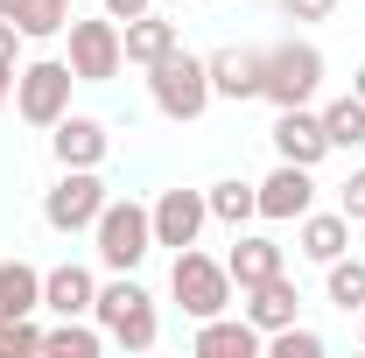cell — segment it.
Wrapping results in <instances>:
<instances>
[{"label": "cell", "instance_id": "obj_1", "mask_svg": "<svg viewBox=\"0 0 365 358\" xmlns=\"http://www.w3.org/2000/svg\"><path fill=\"white\" fill-rule=\"evenodd\" d=\"M91 323H98V330H106V344H120V352H155V337H162L155 295L140 288L134 274H113V281H98Z\"/></svg>", "mask_w": 365, "mask_h": 358}, {"label": "cell", "instance_id": "obj_2", "mask_svg": "<svg viewBox=\"0 0 365 358\" xmlns=\"http://www.w3.org/2000/svg\"><path fill=\"white\" fill-rule=\"evenodd\" d=\"M148 98H155V113L176 120V127L204 120V113H211V71H204V56H190V49L176 43L155 71H148Z\"/></svg>", "mask_w": 365, "mask_h": 358}, {"label": "cell", "instance_id": "obj_3", "mask_svg": "<svg viewBox=\"0 0 365 358\" xmlns=\"http://www.w3.org/2000/svg\"><path fill=\"white\" fill-rule=\"evenodd\" d=\"M91 239H98V267L106 274H134L155 253V218H148V204H134V197H106Z\"/></svg>", "mask_w": 365, "mask_h": 358}, {"label": "cell", "instance_id": "obj_4", "mask_svg": "<svg viewBox=\"0 0 365 358\" xmlns=\"http://www.w3.org/2000/svg\"><path fill=\"white\" fill-rule=\"evenodd\" d=\"M169 295H176V310L190 316V323L225 316V310H232V274H225V260H211V253L182 246L176 267H169Z\"/></svg>", "mask_w": 365, "mask_h": 358}, {"label": "cell", "instance_id": "obj_5", "mask_svg": "<svg viewBox=\"0 0 365 358\" xmlns=\"http://www.w3.org/2000/svg\"><path fill=\"white\" fill-rule=\"evenodd\" d=\"M71 85H78L71 56H36V63L14 71V113H21L29 127H56V120L71 113Z\"/></svg>", "mask_w": 365, "mask_h": 358}, {"label": "cell", "instance_id": "obj_6", "mask_svg": "<svg viewBox=\"0 0 365 358\" xmlns=\"http://www.w3.org/2000/svg\"><path fill=\"white\" fill-rule=\"evenodd\" d=\"M317 91H323V49H317V43H274V49H267L260 98H267L274 113H288V106H309Z\"/></svg>", "mask_w": 365, "mask_h": 358}, {"label": "cell", "instance_id": "obj_7", "mask_svg": "<svg viewBox=\"0 0 365 358\" xmlns=\"http://www.w3.org/2000/svg\"><path fill=\"white\" fill-rule=\"evenodd\" d=\"M106 211V183L98 169H63V176L43 190V225L49 232H91Z\"/></svg>", "mask_w": 365, "mask_h": 358}, {"label": "cell", "instance_id": "obj_8", "mask_svg": "<svg viewBox=\"0 0 365 358\" xmlns=\"http://www.w3.org/2000/svg\"><path fill=\"white\" fill-rule=\"evenodd\" d=\"M63 36H71V71H78V85H113V78H120L127 49H120V21H113V14L71 21Z\"/></svg>", "mask_w": 365, "mask_h": 358}, {"label": "cell", "instance_id": "obj_9", "mask_svg": "<svg viewBox=\"0 0 365 358\" xmlns=\"http://www.w3.org/2000/svg\"><path fill=\"white\" fill-rule=\"evenodd\" d=\"M253 190H260V218L267 225H288L302 211H317V169H302V162H274Z\"/></svg>", "mask_w": 365, "mask_h": 358}, {"label": "cell", "instance_id": "obj_10", "mask_svg": "<svg viewBox=\"0 0 365 358\" xmlns=\"http://www.w3.org/2000/svg\"><path fill=\"white\" fill-rule=\"evenodd\" d=\"M148 218H155V246H197L204 239V225H211V204H204V190H162L155 204H148Z\"/></svg>", "mask_w": 365, "mask_h": 358}, {"label": "cell", "instance_id": "obj_11", "mask_svg": "<svg viewBox=\"0 0 365 358\" xmlns=\"http://www.w3.org/2000/svg\"><path fill=\"white\" fill-rule=\"evenodd\" d=\"M49 155H56V169H98V162L113 155V134H106V120H91V113H63V120L49 127Z\"/></svg>", "mask_w": 365, "mask_h": 358}, {"label": "cell", "instance_id": "obj_12", "mask_svg": "<svg viewBox=\"0 0 365 358\" xmlns=\"http://www.w3.org/2000/svg\"><path fill=\"white\" fill-rule=\"evenodd\" d=\"M274 162H302V169H317L323 155H330V134H323V113H309V106H288V113H274Z\"/></svg>", "mask_w": 365, "mask_h": 358}, {"label": "cell", "instance_id": "obj_13", "mask_svg": "<svg viewBox=\"0 0 365 358\" xmlns=\"http://www.w3.org/2000/svg\"><path fill=\"white\" fill-rule=\"evenodd\" d=\"M204 71H211V98H232V106H246V98H260V71H267V49H211L204 56Z\"/></svg>", "mask_w": 365, "mask_h": 358}, {"label": "cell", "instance_id": "obj_14", "mask_svg": "<svg viewBox=\"0 0 365 358\" xmlns=\"http://www.w3.org/2000/svg\"><path fill=\"white\" fill-rule=\"evenodd\" d=\"M190 352H197V358H253V352H267V330L225 310V316H204V323H197Z\"/></svg>", "mask_w": 365, "mask_h": 358}, {"label": "cell", "instance_id": "obj_15", "mask_svg": "<svg viewBox=\"0 0 365 358\" xmlns=\"http://www.w3.org/2000/svg\"><path fill=\"white\" fill-rule=\"evenodd\" d=\"M246 302H239V316L246 323H260V330H281V323H295L302 316V288L288 281V267L267 274V281H253V288H239Z\"/></svg>", "mask_w": 365, "mask_h": 358}, {"label": "cell", "instance_id": "obj_16", "mask_svg": "<svg viewBox=\"0 0 365 358\" xmlns=\"http://www.w3.org/2000/svg\"><path fill=\"white\" fill-rule=\"evenodd\" d=\"M176 43H182V29L169 21V14H155V7L134 14V21H120V49H127V63H140V71H155Z\"/></svg>", "mask_w": 365, "mask_h": 358}, {"label": "cell", "instance_id": "obj_17", "mask_svg": "<svg viewBox=\"0 0 365 358\" xmlns=\"http://www.w3.org/2000/svg\"><path fill=\"white\" fill-rule=\"evenodd\" d=\"M91 302H98V274L91 267L63 260V267L43 274V310L49 316H91Z\"/></svg>", "mask_w": 365, "mask_h": 358}, {"label": "cell", "instance_id": "obj_18", "mask_svg": "<svg viewBox=\"0 0 365 358\" xmlns=\"http://www.w3.org/2000/svg\"><path fill=\"white\" fill-rule=\"evenodd\" d=\"M302 232H295V246H302V260H317V267H330L337 253H351V218L344 211H302Z\"/></svg>", "mask_w": 365, "mask_h": 358}, {"label": "cell", "instance_id": "obj_19", "mask_svg": "<svg viewBox=\"0 0 365 358\" xmlns=\"http://www.w3.org/2000/svg\"><path fill=\"white\" fill-rule=\"evenodd\" d=\"M288 260H281V246H274L267 232H239V246L225 253V274L232 288H253V281H267V274H281Z\"/></svg>", "mask_w": 365, "mask_h": 358}, {"label": "cell", "instance_id": "obj_20", "mask_svg": "<svg viewBox=\"0 0 365 358\" xmlns=\"http://www.w3.org/2000/svg\"><path fill=\"white\" fill-rule=\"evenodd\" d=\"M43 310V267L0 260V316H36Z\"/></svg>", "mask_w": 365, "mask_h": 358}, {"label": "cell", "instance_id": "obj_21", "mask_svg": "<svg viewBox=\"0 0 365 358\" xmlns=\"http://www.w3.org/2000/svg\"><path fill=\"white\" fill-rule=\"evenodd\" d=\"M204 204H211V218H218V225H232V232H239L246 218H260V190H253L246 176L211 183V190H204Z\"/></svg>", "mask_w": 365, "mask_h": 358}, {"label": "cell", "instance_id": "obj_22", "mask_svg": "<svg viewBox=\"0 0 365 358\" xmlns=\"http://www.w3.org/2000/svg\"><path fill=\"white\" fill-rule=\"evenodd\" d=\"M323 134H330V148H365V98L359 91L323 106Z\"/></svg>", "mask_w": 365, "mask_h": 358}, {"label": "cell", "instance_id": "obj_23", "mask_svg": "<svg viewBox=\"0 0 365 358\" xmlns=\"http://www.w3.org/2000/svg\"><path fill=\"white\" fill-rule=\"evenodd\" d=\"M43 352H56V358H98V352H106V330L85 323V316H63V323L43 337Z\"/></svg>", "mask_w": 365, "mask_h": 358}, {"label": "cell", "instance_id": "obj_24", "mask_svg": "<svg viewBox=\"0 0 365 358\" xmlns=\"http://www.w3.org/2000/svg\"><path fill=\"white\" fill-rule=\"evenodd\" d=\"M14 29H21L29 43H49V36H63V29H71V0H21Z\"/></svg>", "mask_w": 365, "mask_h": 358}, {"label": "cell", "instance_id": "obj_25", "mask_svg": "<svg viewBox=\"0 0 365 358\" xmlns=\"http://www.w3.org/2000/svg\"><path fill=\"white\" fill-rule=\"evenodd\" d=\"M330 281H323V288H330V302H337V310L351 316V310H365V260H344V253H337V260H330Z\"/></svg>", "mask_w": 365, "mask_h": 358}, {"label": "cell", "instance_id": "obj_26", "mask_svg": "<svg viewBox=\"0 0 365 358\" xmlns=\"http://www.w3.org/2000/svg\"><path fill=\"white\" fill-rule=\"evenodd\" d=\"M267 352L274 358H323V337L302 330V323H281V330H267Z\"/></svg>", "mask_w": 365, "mask_h": 358}, {"label": "cell", "instance_id": "obj_27", "mask_svg": "<svg viewBox=\"0 0 365 358\" xmlns=\"http://www.w3.org/2000/svg\"><path fill=\"white\" fill-rule=\"evenodd\" d=\"M49 330H36V316H0V358H21V352H43Z\"/></svg>", "mask_w": 365, "mask_h": 358}, {"label": "cell", "instance_id": "obj_28", "mask_svg": "<svg viewBox=\"0 0 365 358\" xmlns=\"http://www.w3.org/2000/svg\"><path fill=\"white\" fill-rule=\"evenodd\" d=\"M337 211H344L351 225H365V169H351V176H344V190H337Z\"/></svg>", "mask_w": 365, "mask_h": 358}, {"label": "cell", "instance_id": "obj_29", "mask_svg": "<svg viewBox=\"0 0 365 358\" xmlns=\"http://www.w3.org/2000/svg\"><path fill=\"white\" fill-rule=\"evenodd\" d=\"M288 7V21H330L337 14V0H281Z\"/></svg>", "mask_w": 365, "mask_h": 358}, {"label": "cell", "instance_id": "obj_30", "mask_svg": "<svg viewBox=\"0 0 365 358\" xmlns=\"http://www.w3.org/2000/svg\"><path fill=\"white\" fill-rule=\"evenodd\" d=\"M21 43H29V36H21L14 21H0V63H21Z\"/></svg>", "mask_w": 365, "mask_h": 358}, {"label": "cell", "instance_id": "obj_31", "mask_svg": "<svg viewBox=\"0 0 365 358\" xmlns=\"http://www.w3.org/2000/svg\"><path fill=\"white\" fill-rule=\"evenodd\" d=\"M98 7H106L113 21H134V14H148V7H155V0H98Z\"/></svg>", "mask_w": 365, "mask_h": 358}, {"label": "cell", "instance_id": "obj_32", "mask_svg": "<svg viewBox=\"0 0 365 358\" xmlns=\"http://www.w3.org/2000/svg\"><path fill=\"white\" fill-rule=\"evenodd\" d=\"M14 71H21V63H0V113H7V98H14Z\"/></svg>", "mask_w": 365, "mask_h": 358}, {"label": "cell", "instance_id": "obj_33", "mask_svg": "<svg viewBox=\"0 0 365 358\" xmlns=\"http://www.w3.org/2000/svg\"><path fill=\"white\" fill-rule=\"evenodd\" d=\"M14 14H21V0H0V21H14Z\"/></svg>", "mask_w": 365, "mask_h": 358}, {"label": "cell", "instance_id": "obj_34", "mask_svg": "<svg viewBox=\"0 0 365 358\" xmlns=\"http://www.w3.org/2000/svg\"><path fill=\"white\" fill-rule=\"evenodd\" d=\"M351 91H359V98H365V63H359V78H351Z\"/></svg>", "mask_w": 365, "mask_h": 358}, {"label": "cell", "instance_id": "obj_35", "mask_svg": "<svg viewBox=\"0 0 365 358\" xmlns=\"http://www.w3.org/2000/svg\"><path fill=\"white\" fill-rule=\"evenodd\" d=\"M359 344H365V310H359Z\"/></svg>", "mask_w": 365, "mask_h": 358}, {"label": "cell", "instance_id": "obj_36", "mask_svg": "<svg viewBox=\"0 0 365 358\" xmlns=\"http://www.w3.org/2000/svg\"><path fill=\"white\" fill-rule=\"evenodd\" d=\"M71 7H78V0H71Z\"/></svg>", "mask_w": 365, "mask_h": 358}, {"label": "cell", "instance_id": "obj_37", "mask_svg": "<svg viewBox=\"0 0 365 358\" xmlns=\"http://www.w3.org/2000/svg\"><path fill=\"white\" fill-rule=\"evenodd\" d=\"M169 7H176V0H169Z\"/></svg>", "mask_w": 365, "mask_h": 358}]
</instances>
